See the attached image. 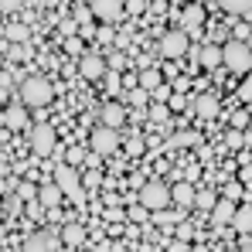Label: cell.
Segmentation results:
<instances>
[{"label": "cell", "instance_id": "74e56055", "mask_svg": "<svg viewBox=\"0 0 252 252\" xmlns=\"http://www.w3.org/2000/svg\"><path fill=\"white\" fill-rule=\"evenodd\" d=\"M225 10H235V14H246V10H252V3H246V0H235V3H225Z\"/></svg>", "mask_w": 252, "mask_h": 252}, {"label": "cell", "instance_id": "8d00e7d4", "mask_svg": "<svg viewBox=\"0 0 252 252\" xmlns=\"http://www.w3.org/2000/svg\"><path fill=\"white\" fill-rule=\"evenodd\" d=\"M106 221L109 225H120L123 221V208H106Z\"/></svg>", "mask_w": 252, "mask_h": 252}, {"label": "cell", "instance_id": "d6986e66", "mask_svg": "<svg viewBox=\"0 0 252 252\" xmlns=\"http://www.w3.org/2000/svg\"><path fill=\"white\" fill-rule=\"evenodd\" d=\"M232 228H235V232H242V235H249V232H252V201L239 205V211H235V221H232Z\"/></svg>", "mask_w": 252, "mask_h": 252}, {"label": "cell", "instance_id": "5b68a950", "mask_svg": "<svg viewBox=\"0 0 252 252\" xmlns=\"http://www.w3.org/2000/svg\"><path fill=\"white\" fill-rule=\"evenodd\" d=\"M28 143H31L34 157H51V154H55V126L51 123H34L28 129Z\"/></svg>", "mask_w": 252, "mask_h": 252}, {"label": "cell", "instance_id": "7a4b0ae2", "mask_svg": "<svg viewBox=\"0 0 252 252\" xmlns=\"http://www.w3.org/2000/svg\"><path fill=\"white\" fill-rule=\"evenodd\" d=\"M136 201L143 205L147 211H167V205H174V198H170V188L164 181H147L143 188H140V194H136Z\"/></svg>", "mask_w": 252, "mask_h": 252}, {"label": "cell", "instance_id": "e575fe53", "mask_svg": "<svg viewBox=\"0 0 252 252\" xmlns=\"http://www.w3.org/2000/svg\"><path fill=\"white\" fill-rule=\"evenodd\" d=\"M239 99H246V102H252V72L246 75V82L239 85Z\"/></svg>", "mask_w": 252, "mask_h": 252}, {"label": "cell", "instance_id": "d6a6232c", "mask_svg": "<svg viewBox=\"0 0 252 252\" xmlns=\"http://www.w3.org/2000/svg\"><path fill=\"white\" fill-rule=\"evenodd\" d=\"M177 242H194V225L191 221H181L177 225Z\"/></svg>", "mask_w": 252, "mask_h": 252}, {"label": "cell", "instance_id": "7402d4cb", "mask_svg": "<svg viewBox=\"0 0 252 252\" xmlns=\"http://www.w3.org/2000/svg\"><path fill=\"white\" fill-rule=\"evenodd\" d=\"M198 143V133H191V129H181V133H174V136H167V143L164 147H194Z\"/></svg>", "mask_w": 252, "mask_h": 252}, {"label": "cell", "instance_id": "603a6c76", "mask_svg": "<svg viewBox=\"0 0 252 252\" xmlns=\"http://www.w3.org/2000/svg\"><path fill=\"white\" fill-rule=\"evenodd\" d=\"M126 99H129V106H136V109H143V106H154V102H150L154 95H150L147 89H129V92H126Z\"/></svg>", "mask_w": 252, "mask_h": 252}, {"label": "cell", "instance_id": "9a60e30c", "mask_svg": "<svg viewBox=\"0 0 252 252\" xmlns=\"http://www.w3.org/2000/svg\"><path fill=\"white\" fill-rule=\"evenodd\" d=\"M99 116H102V126H109V129H120V126L126 123V113H123L120 102H106Z\"/></svg>", "mask_w": 252, "mask_h": 252}, {"label": "cell", "instance_id": "e0dca14e", "mask_svg": "<svg viewBox=\"0 0 252 252\" xmlns=\"http://www.w3.org/2000/svg\"><path fill=\"white\" fill-rule=\"evenodd\" d=\"M38 201H41L44 208H58V205L65 201V191H62L58 184H41V194H38Z\"/></svg>", "mask_w": 252, "mask_h": 252}, {"label": "cell", "instance_id": "30bf717a", "mask_svg": "<svg viewBox=\"0 0 252 252\" xmlns=\"http://www.w3.org/2000/svg\"><path fill=\"white\" fill-rule=\"evenodd\" d=\"M191 109H194V116H198V120H215V116H218V109H221V102H218V95H215V92H201V95L191 102Z\"/></svg>", "mask_w": 252, "mask_h": 252}, {"label": "cell", "instance_id": "484cf974", "mask_svg": "<svg viewBox=\"0 0 252 252\" xmlns=\"http://www.w3.org/2000/svg\"><path fill=\"white\" fill-rule=\"evenodd\" d=\"M92 21H95V17H92V7L79 3V7H75V24H79V28H89Z\"/></svg>", "mask_w": 252, "mask_h": 252}, {"label": "cell", "instance_id": "f35d334b", "mask_svg": "<svg viewBox=\"0 0 252 252\" xmlns=\"http://www.w3.org/2000/svg\"><path fill=\"white\" fill-rule=\"evenodd\" d=\"M106 89H109L113 95L120 92V75H116V72H109V75H106Z\"/></svg>", "mask_w": 252, "mask_h": 252}, {"label": "cell", "instance_id": "52a82bcc", "mask_svg": "<svg viewBox=\"0 0 252 252\" xmlns=\"http://www.w3.org/2000/svg\"><path fill=\"white\" fill-rule=\"evenodd\" d=\"M188 48H191V38H188L181 28L164 31V38H160V55H164V58L177 62V58H184V55H188Z\"/></svg>", "mask_w": 252, "mask_h": 252}, {"label": "cell", "instance_id": "9c48e42d", "mask_svg": "<svg viewBox=\"0 0 252 252\" xmlns=\"http://www.w3.org/2000/svg\"><path fill=\"white\" fill-rule=\"evenodd\" d=\"M92 7V17L95 21H102V24H113V21H120L126 10V3H120V0H95V3H89Z\"/></svg>", "mask_w": 252, "mask_h": 252}, {"label": "cell", "instance_id": "ba28073f", "mask_svg": "<svg viewBox=\"0 0 252 252\" xmlns=\"http://www.w3.org/2000/svg\"><path fill=\"white\" fill-rule=\"evenodd\" d=\"M79 75L89 79V82H99V79H106V75H109V65H106V58H102V55L89 51V55L79 58Z\"/></svg>", "mask_w": 252, "mask_h": 252}, {"label": "cell", "instance_id": "1f68e13d", "mask_svg": "<svg viewBox=\"0 0 252 252\" xmlns=\"http://www.w3.org/2000/svg\"><path fill=\"white\" fill-rule=\"evenodd\" d=\"M225 147H232V150H239V147H246V136H242L239 129H228V133H225Z\"/></svg>", "mask_w": 252, "mask_h": 252}, {"label": "cell", "instance_id": "8992f818", "mask_svg": "<svg viewBox=\"0 0 252 252\" xmlns=\"http://www.w3.org/2000/svg\"><path fill=\"white\" fill-rule=\"evenodd\" d=\"M89 147H92V154H95V157H113V154H116V147H120V133H116V129H109V126H95V129H92V136H89Z\"/></svg>", "mask_w": 252, "mask_h": 252}, {"label": "cell", "instance_id": "6da1fadb", "mask_svg": "<svg viewBox=\"0 0 252 252\" xmlns=\"http://www.w3.org/2000/svg\"><path fill=\"white\" fill-rule=\"evenodd\" d=\"M51 99H55V89H51V82H48L44 75H28V79L21 82V102H24V106L44 109V106H51Z\"/></svg>", "mask_w": 252, "mask_h": 252}, {"label": "cell", "instance_id": "f546056e", "mask_svg": "<svg viewBox=\"0 0 252 252\" xmlns=\"http://www.w3.org/2000/svg\"><path fill=\"white\" fill-rule=\"evenodd\" d=\"M198 208H205V211H215V205H218V198L211 194V191H198V201H194Z\"/></svg>", "mask_w": 252, "mask_h": 252}, {"label": "cell", "instance_id": "8fae6325", "mask_svg": "<svg viewBox=\"0 0 252 252\" xmlns=\"http://www.w3.org/2000/svg\"><path fill=\"white\" fill-rule=\"evenodd\" d=\"M24 252H58V239L51 232H34V235H28Z\"/></svg>", "mask_w": 252, "mask_h": 252}, {"label": "cell", "instance_id": "bcb514c9", "mask_svg": "<svg viewBox=\"0 0 252 252\" xmlns=\"http://www.w3.org/2000/svg\"><path fill=\"white\" fill-rule=\"evenodd\" d=\"M92 31H95L92 24H89V28H79V38H82V41H85V38H92Z\"/></svg>", "mask_w": 252, "mask_h": 252}, {"label": "cell", "instance_id": "83f0119b", "mask_svg": "<svg viewBox=\"0 0 252 252\" xmlns=\"http://www.w3.org/2000/svg\"><path fill=\"white\" fill-rule=\"evenodd\" d=\"M28 218H31V221H44V215H48V208H44L41 201H28Z\"/></svg>", "mask_w": 252, "mask_h": 252}, {"label": "cell", "instance_id": "cb8c5ba5", "mask_svg": "<svg viewBox=\"0 0 252 252\" xmlns=\"http://www.w3.org/2000/svg\"><path fill=\"white\" fill-rule=\"evenodd\" d=\"M106 65H109V72H116V75L129 68V62H126V55H123V51H113V55L106 58Z\"/></svg>", "mask_w": 252, "mask_h": 252}, {"label": "cell", "instance_id": "f907efd6", "mask_svg": "<svg viewBox=\"0 0 252 252\" xmlns=\"http://www.w3.org/2000/svg\"><path fill=\"white\" fill-rule=\"evenodd\" d=\"M249 129H252V123H249Z\"/></svg>", "mask_w": 252, "mask_h": 252}, {"label": "cell", "instance_id": "2e32d148", "mask_svg": "<svg viewBox=\"0 0 252 252\" xmlns=\"http://www.w3.org/2000/svg\"><path fill=\"white\" fill-rule=\"evenodd\" d=\"M198 62H201V68H218V65H225V51L218 44H205L201 55H198Z\"/></svg>", "mask_w": 252, "mask_h": 252}, {"label": "cell", "instance_id": "ab89813d", "mask_svg": "<svg viewBox=\"0 0 252 252\" xmlns=\"http://www.w3.org/2000/svg\"><path fill=\"white\" fill-rule=\"evenodd\" d=\"M167 106H170V113H177V109H184V106H188V99H184V95H177V92H174V99H170Z\"/></svg>", "mask_w": 252, "mask_h": 252}, {"label": "cell", "instance_id": "7c38bea8", "mask_svg": "<svg viewBox=\"0 0 252 252\" xmlns=\"http://www.w3.org/2000/svg\"><path fill=\"white\" fill-rule=\"evenodd\" d=\"M235 211H239V205L232 201V198H218V205H215V211H211V221L221 228V225H232L235 221Z\"/></svg>", "mask_w": 252, "mask_h": 252}, {"label": "cell", "instance_id": "ac0fdd59", "mask_svg": "<svg viewBox=\"0 0 252 252\" xmlns=\"http://www.w3.org/2000/svg\"><path fill=\"white\" fill-rule=\"evenodd\" d=\"M3 126H7V129H24V126H28L24 106H7V109H3Z\"/></svg>", "mask_w": 252, "mask_h": 252}, {"label": "cell", "instance_id": "d590c367", "mask_svg": "<svg viewBox=\"0 0 252 252\" xmlns=\"http://www.w3.org/2000/svg\"><path fill=\"white\" fill-rule=\"evenodd\" d=\"M147 215H150V211L143 208L140 201H136V205H129V218H133V221H147Z\"/></svg>", "mask_w": 252, "mask_h": 252}, {"label": "cell", "instance_id": "7bdbcfd3", "mask_svg": "<svg viewBox=\"0 0 252 252\" xmlns=\"http://www.w3.org/2000/svg\"><path fill=\"white\" fill-rule=\"evenodd\" d=\"M188 79H174V92H177V95H184V92H188Z\"/></svg>", "mask_w": 252, "mask_h": 252}, {"label": "cell", "instance_id": "681fc988", "mask_svg": "<svg viewBox=\"0 0 252 252\" xmlns=\"http://www.w3.org/2000/svg\"><path fill=\"white\" fill-rule=\"evenodd\" d=\"M242 252H252V246H246V249H242Z\"/></svg>", "mask_w": 252, "mask_h": 252}, {"label": "cell", "instance_id": "3957f363", "mask_svg": "<svg viewBox=\"0 0 252 252\" xmlns=\"http://www.w3.org/2000/svg\"><path fill=\"white\" fill-rule=\"evenodd\" d=\"M55 184L65 191V198L72 201V205H82L85 191H82V174L75 167H68V164H58V170H55Z\"/></svg>", "mask_w": 252, "mask_h": 252}, {"label": "cell", "instance_id": "4316f807", "mask_svg": "<svg viewBox=\"0 0 252 252\" xmlns=\"http://www.w3.org/2000/svg\"><path fill=\"white\" fill-rule=\"evenodd\" d=\"M150 120H154V123H167V120H170V106L154 102V106H150Z\"/></svg>", "mask_w": 252, "mask_h": 252}, {"label": "cell", "instance_id": "f1b7e54d", "mask_svg": "<svg viewBox=\"0 0 252 252\" xmlns=\"http://www.w3.org/2000/svg\"><path fill=\"white\" fill-rule=\"evenodd\" d=\"M252 123V113H246V109H239V113H232V129H246V126Z\"/></svg>", "mask_w": 252, "mask_h": 252}, {"label": "cell", "instance_id": "ee69618b", "mask_svg": "<svg viewBox=\"0 0 252 252\" xmlns=\"http://www.w3.org/2000/svg\"><path fill=\"white\" fill-rule=\"evenodd\" d=\"M126 150H129L133 157H140V154H143V143H140V140H129V147H126Z\"/></svg>", "mask_w": 252, "mask_h": 252}, {"label": "cell", "instance_id": "44dd1931", "mask_svg": "<svg viewBox=\"0 0 252 252\" xmlns=\"http://www.w3.org/2000/svg\"><path fill=\"white\" fill-rule=\"evenodd\" d=\"M160 85H164V75H160V68H147V72H140V89H147L150 95H154Z\"/></svg>", "mask_w": 252, "mask_h": 252}, {"label": "cell", "instance_id": "b9f144b4", "mask_svg": "<svg viewBox=\"0 0 252 252\" xmlns=\"http://www.w3.org/2000/svg\"><path fill=\"white\" fill-rule=\"evenodd\" d=\"M239 184H252V164H246V167H242V174H239Z\"/></svg>", "mask_w": 252, "mask_h": 252}, {"label": "cell", "instance_id": "836d02e7", "mask_svg": "<svg viewBox=\"0 0 252 252\" xmlns=\"http://www.w3.org/2000/svg\"><path fill=\"white\" fill-rule=\"evenodd\" d=\"M65 48H68V55H79V58L89 55V51H85V44H82V38H65Z\"/></svg>", "mask_w": 252, "mask_h": 252}, {"label": "cell", "instance_id": "4fadbf2b", "mask_svg": "<svg viewBox=\"0 0 252 252\" xmlns=\"http://www.w3.org/2000/svg\"><path fill=\"white\" fill-rule=\"evenodd\" d=\"M170 198H174V205H177V208H188V205H194V201H198V191H194L188 181H177V184L170 188Z\"/></svg>", "mask_w": 252, "mask_h": 252}, {"label": "cell", "instance_id": "5bb4252c", "mask_svg": "<svg viewBox=\"0 0 252 252\" xmlns=\"http://www.w3.org/2000/svg\"><path fill=\"white\" fill-rule=\"evenodd\" d=\"M85 239H89V232H85L79 221H65L62 225V242L68 246V249H75V246H82Z\"/></svg>", "mask_w": 252, "mask_h": 252}, {"label": "cell", "instance_id": "60d3db41", "mask_svg": "<svg viewBox=\"0 0 252 252\" xmlns=\"http://www.w3.org/2000/svg\"><path fill=\"white\" fill-rule=\"evenodd\" d=\"M239 194H242V184H239V181H235V184H228V188H225V198H232V201H235V198H239Z\"/></svg>", "mask_w": 252, "mask_h": 252}, {"label": "cell", "instance_id": "7dc6e473", "mask_svg": "<svg viewBox=\"0 0 252 252\" xmlns=\"http://www.w3.org/2000/svg\"><path fill=\"white\" fill-rule=\"evenodd\" d=\"M170 252H188V242H174V249Z\"/></svg>", "mask_w": 252, "mask_h": 252}, {"label": "cell", "instance_id": "c3c4849f", "mask_svg": "<svg viewBox=\"0 0 252 252\" xmlns=\"http://www.w3.org/2000/svg\"><path fill=\"white\" fill-rule=\"evenodd\" d=\"M242 17H246V21H252V10H246V14H242Z\"/></svg>", "mask_w": 252, "mask_h": 252}, {"label": "cell", "instance_id": "f6af8a7d", "mask_svg": "<svg viewBox=\"0 0 252 252\" xmlns=\"http://www.w3.org/2000/svg\"><path fill=\"white\" fill-rule=\"evenodd\" d=\"M21 208H28V205H21V198H10V211L17 215V211H21Z\"/></svg>", "mask_w": 252, "mask_h": 252}, {"label": "cell", "instance_id": "4dcf8cb0", "mask_svg": "<svg viewBox=\"0 0 252 252\" xmlns=\"http://www.w3.org/2000/svg\"><path fill=\"white\" fill-rule=\"evenodd\" d=\"M7 38H10L14 44L28 41V28H24V24H10V28H7Z\"/></svg>", "mask_w": 252, "mask_h": 252}, {"label": "cell", "instance_id": "277c9868", "mask_svg": "<svg viewBox=\"0 0 252 252\" xmlns=\"http://www.w3.org/2000/svg\"><path fill=\"white\" fill-rule=\"evenodd\" d=\"M221 51H225V68H232L235 75H249L252 72V48L246 41H228Z\"/></svg>", "mask_w": 252, "mask_h": 252}, {"label": "cell", "instance_id": "ffe728a7", "mask_svg": "<svg viewBox=\"0 0 252 252\" xmlns=\"http://www.w3.org/2000/svg\"><path fill=\"white\" fill-rule=\"evenodd\" d=\"M201 21H205V7H188V10L181 14V31L188 34V31H194Z\"/></svg>", "mask_w": 252, "mask_h": 252}, {"label": "cell", "instance_id": "d4e9b609", "mask_svg": "<svg viewBox=\"0 0 252 252\" xmlns=\"http://www.w3.org/2000/svg\"><path fill=\"white\" fill-rule=\"evenodd\" d=\"M85 160H89V150H85V147H68V154H65V164H68V167L85 164Z\"/></svg>", "mask_w": 252, "mask_h": 252}]
</instances>
